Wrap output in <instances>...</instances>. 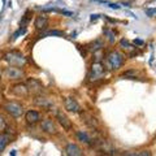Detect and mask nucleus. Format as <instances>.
<instances>
[{
	"mask_svg": "<svg viewBox=\"0 0 156 156\" xmlns=\"http://www.w3.org/2000/svg\"><path fill=\"white\" fill-rule=\"evenodd\" d=\"M124 55H121L119 51H111L105 56V68L109 70H119L124 65Z\"/></svg>",
	"mask_w": 156,
	"mask_h": 156,
	"instance_id": "obj_1",
	"label": "nucleus"
},
{
	"mask_svg": "<svg viewBox=\"0 0 156 156\" xmlns=\"http://www.w3.org/2000/svg\"><path fill=\"white\" fill-rule=\"evenodd\" d=\"M104 74H105V65L101 64V61H94L91 64L87 78H89L90 82H95V81L101 80L104 77Z\"/></svg>",
	"mask_w": 156,
	"mask_h": 156,
	"instance_id": "obj_2",
	"label": "nucleus"
},
{
	"mask_svg": "<svg viewBox=\"0 0 156 156\" xmlns=\"http://www.w3.org/2000/svg\"><path fill=\"white\" fill-rule=\"evenodd\" d=\"M4 58H5V61L8 62L9 65H12V66L21 68V66H23L26 64V57L23 56L21 52H18V51L7 52L5 55H4Z\"/></svg>",
	"mask_w": 156,
	"mask_h": 156,
	"instance_id": "obj_3",
	"label": "nucleus"
},
{
	"mask_svg": "<svg viewBox=\"0 0 156 156\" xmlns=\"http://www.w3.org/2000/svg\"><path fill=\"white\" fill-rule=\"evenodd\" d=\"M3 109L12 117H21L23 113V107L20 103H16V101H7L3 105Z\"/></svg>",
	"mask_w": 156,
	"mask_h": 156,
	"instance_id": "obj_4",
	"label": "nucleus"
},
{
	"mask_svg": "<svg viewBox=\"0 0 156 156\" xmlns=\"http://www.w3.org/2000/svg\"><path fill=\"white\" fill-rule=\"evenodd\" d=\"M4 76L5 78H8L9 81H20L25 77V73L23 70H21L18 66H8L4 69Z\"/></svg>",
	"mask_w": 156,
	"mask_h": 156,
	"instance_id": "obj_5",
	"label": "nucleus"
},
{
	"mask_svg": "<svg viewBox=\"0 0 156 156\" xmlns=\"http://www.w3.org/2000/svg\"><path fill=\"white\" fill-rule=\"evenodd\" d=\"M26 86L29 89V92H31L34 95H41L43 90H44V86L39 80H35V78H30V80H27L26 82Z\"/></svg>",
	"mask_w": 156,
	"mask_h": 156,
	"instance_id": "obj_6",
	"label": "nucleus"
},
{
	"mask_svg": "<svg viewBox=\"0 0 156 156\" xmlns=\"http://www.w3.org/2000/svg\"><path fill=\"white\" fill-rule=\"evenodd\" d=\"M41 129L44 131V133H47V134H51V135L57 134L56 124L53 122V120H51V119L43 120V121H42V124H41Z\"/></svg>",
	"mask_w": 156,
	"mask_h": 156,
	"instance_id": "obj_7",
	"label": "nucleus"
},
{
	"mask_svg": "<svg viewBox=\"0 0 156 156\" xmlns=\"http://www.w3.org/2000/svg\"><path fill=\"white\" fill-rule=\"evenodd\" d=\"M64 107L68 112H73V113H80L82 111L81 109V105L77 103L76 99H73V98H65L64 100Z\"/></svg>",
	"mask_w": 156,
	"mask_h": 156,
	"instance_id": "obj_8",
	"label": "nucleus"
},
{
	"mask_svg": "<svg viewBox=\"0 0 156 156\" xmlns=\"http://www.w3.org/2000/svg\"><path fill=\"white\" fill-rule=\"evenodd\" d=\"M56 119L58 121V124H60L62 126V129H65V130H70L72 129V122H70V120L68 119V117L62 113V112H56Z\"/></svg>",
	"mask_w": 156,
	"mask_h": 156,
	"instance_id": "obj_9",
	"label": "nucleus"
},
{
	"mask_svg": "<svg viewBox=\"0 0 156 156\" xmlns=\"http://www.w3.org/2000/svg\"><path fill=\"white\" fill-rule=\"evenodd\" d=\"M65 154L69 155V156H81V155H83L82 150L78 147L77 144H74V143L66 144V147H65Z\"/></svg>",
	"mask_w": 156,
	"mask_h": 156,
	"instance_id": "obj_10",
	"label": "nucleus"
},
{
	"mask_svg": "<svg viewBox=\"0 0 156 156\" xmlns=\"http://www.w3.org/2000/svg\"><path fill=\"white\" fill-rule=\"evenodd\" d=\"M12 92L14 95H17V96H21V98H25L29 95V89H27V86L26 85H23V83H20V85H16L12 89Z\"/></svg>",
	"mask_w": 156,
	"mask_h": 156,
	"instance_id": "obj_11",
	"label": "nucleus"
},
{
	"mask_svg": "<svg viewBox=\"0 0 156 156\" xmlns=\"http://www.w3.org/2000/svg\"><path fill=\"white\" fill-rule=\"evenodd\" d=\"M34 104L42 107V108H46V109L52 108V105H53L52 101L50 99H47V98H44V96H37L35 99H34Z\"/></svg>",
	"mask_w": 156,
	"mask_h": 156,
	"instance_id": "obj_12",
	"label": "nucleus"
},
{
	"mask_svg": "<svg viewBox=\"0 0 156 156\" xmlns=\"http://www.w3.org/2000/svg\"><path fill=\"white\" fill-rule=\"evenodd\" d=\"M26 121L29 124H37V122H39L41 121V113L39 112H37V111H27L26 112Z\"/></svg>",
	"mask_w": 156,
	"mask_h": 156,
	"instance_id": "obj_13",
	"label": "nucleus"
},
{
	"mask_svg": "<svg viewBox=\"0 0 156 156\" xmlns=\"http://www.w3.org/2000/svg\"><path fill=\"white\" fill-rule=\"evenodd\" d=\"M34 25H35V27L38 30H44V29L48 26V17L47 16H38L35 18Z\"/></svg>",
	"mask_w": 156,
	"mask_h": 156,
	"instance_id": "obj_14",
	"label": "nucleus"
},
{
	"mask_svg": "<svg viewBox=\"0 0 156 156\" xmlns=\"http://www.w3.org/2000/svg\"><path fill=\"white\" fill-rule=\"evenodd\" d=\"M77 138L81 140V142H83V143H86V144H91L92 146V143H94V140L91 139V136L86 133V131H83V130H80V131H77Z\"/></svg>",
	"mask_w": 156,
	"mask_h": 156,
	"instance_id": "obj_15",
	"label": "nucleus"
},
{
	"mask_svg": "<svg viewBox=\"0 0 156 156\" xmlns=\"http://www.w3.org/2000/svg\"><path fill=\"white\" fill-rule=\"evenodd\" d=\"M9 142H11V136H9V134L0 133V154L5 150V147L8 146Z\"/></svg>",
	"mask_w": 156,
	"mask_h": 156,
	"instance_id": "obj_16",
	"label": "nucleus"
},
{
	"mask_svg": "<svg viewBox=\"0 0 156 156\" xmlns=\"http://www.w3.org/2000/svg\"><path fill=\"white\" fill-rule=\"evenodd\" d=\"M82 119L85 120V122L90 126V128H94L96 129L98 128V125H99V122H98V120L95 119V117H92L90 115H82Z\"/></svg>",
	"mask_w": 156,
	"mask_h": 156,
	"instance_id": "obj_17",
	"label": "nucleus"
},
{
	"mask_svg": "<svg viewBox=\"0 0 156 156\" xmlns=\"http://www.w3.org/2000/svg\"><path fill=\"white\" fill-rule=\"evenodd\" d=\"M103 33H104V35L107 37V39L109 41V43H115V41H116V33H115V30H111V29L105 27L103 30Z\"/></svg>",
	"mask_w": 156,
	"mask_h": 156,
	"instance_id": "obj_18",
	"label": "nucleus"
},
{
	"mask_svg": "<svg viewBox=\"0 0 156 156\" xmlns=\"http://www.w3.org/2000/svg\"><path fill=\"white\" fill-rule=\"evenodd\" d=\"M90 51H92V52H95V51H98V50H101L103 48V42H101V39H96L95 42H92L91 44H90V47H87Z\"/></svg>",
	"mask_w": 156,
	"mask_h": 156,
	"instance_id": "obj_19",
	"label": "nucleus"
},
{
	"mask_svg": "<svg viewBox=\"0 0 156 156\" xmlns=\"http://www.w3.org/2000/svg\"><path fill=\"white\" fill-rule=\"evenodd\" d=\"M120 46H121L122 50H126V51H129V52H133L135 50V47L131 46L130 43L126 41V39H121V41H120Z\"/></svg>",
	"mask_w": 156,
	"mask_h": 156,
	"instance_id": "obj_20",
	"label": "nucleus"
},
{
	"mask_svg": "<svg viewBox=\"0 0 156 156\" xmlns=\"http://www.w3.org/2000/svg\"><path fill=\"white\" fill-rule=\"evenodd\" d=\"M64 35H65V33L61 30H51L46 33V37H64Z\"/></svg>",
	"mask_w": 156,
	"mask_h": 156,
	"instance_id": "obj_21",
	"label": "nucleus"
},
{
	"mask_svg": "<svg viewBox=\"0 0 156 156\" xmlns=\"http://www.w3.org/2000/svg\"><path fill=\"white\" fill-rule=\"evenodd\" d=\"M30 14H31L30 11H27L25 14H23V17H22V20H21V22H20V26H23V27H25V23H27V22H29V20H30Z\"/></svg>",
	"mask_w": 156,
	"mask_h": 156,
	"instance_id": "obj_22",
	"label": "nucleus"
},
{
	"mask_svg": "<svg viewBox=\"0 0 156 156\" xmlns=\"http://www.w3.org/2000/svg\"><path fill=\"white\" fill-rule=\"evenodd\" d=\"M7 129V121L4 120L3 116H0V133H4Z\"/></svg>",
	"mask_w": 156,
	"mask_h": 156,
	"instance_id": "obj_23",
	"label": "nucleus"
},
{
	"mask_svg": "<svg viewBox=\"0 0 156 156\" xmlns=\"http://www.w3.org/2000/svg\"><path fill=\"white\" fill-rule=\"evenodd\" d=\"M25 33H26V29L23 27V26H21V27H20L16 33L13 34V41H14V39H17L20 35H22V34H25Z\"/></svg>",
	"mask_w": 156,
	"mask_h": 156,
	"instance_id": "obj_24",
	"label": "nucleus"
},
{
	"mask_svg": "<svg viewBox=\"0 0 156 156\" xmlns=\"http://www.w3.org/2000/svg\"><path fill=\"white\" fill-rule=\"evenodd\" d=\"M144 12H146V16H148V17L156 16V8H147V9H144Z\"/></svg>",
	"mask_w": 156,
	"mask_h": 156,
	"instance_id": "obj_25",
	"label": "nucleus"
},
{
	"mask_svg": "<svg viewBox=\"0 0 156 156\" xmlns=\"http://www.w3.org/2000/svg\"><path fill=\"white\" fill-rule=\"evenodd\" d=\"M60 13L64 14V16H66V17H73V13L69 12V11H60Z\"/></svg>",
	"mask_w": 156,
	"mask_h": 156,
	"instance_id": "obj_26",
	"label": "nucleus"
},
{
	"mask_svg": "<svg viewBox=\"0 0 156 156\" xmlns=\"http://www.w3.org/2000/svg\"><path fill=\"white\" fill-rule=\"evenodd\" d=\"M108 4H109V8H112V9H120L119 4H115V3H108Z\"/></svg>",
	"mask_w": 156,
	"mask_h": 156,
	"instance_id": "obj_27",
	"label": "nucleus"
},
{
	"mask_svg": "<svg viewBox=\"0 0 156 156\" xmlns=\"http://www.w3.org/2000/svg\"><path fill=\"white\" fill-rule=\"evenodd\" d=\"M99 17H100V14H91L90 20H91V21H96V20L99 18Z\"/></svg>",
	"mask_w": 156,
	"mask_h": 156,
	"instance_id": "obj_28",
	"label": "nucleus"
},
{
	"mask_svg": "<svg viewBox=\"0 0 156 156\" xmlns=\"http://www.w3.org/2000/svg\"><path fill=\"white\" fill-rule=\"evenodd\" d=\"M134 44L142 46V44H143V41H140V39H135V41H134Z\"/></svg>",
	"mask_w": 156,
	"mask_h": 156,
	"instance_id": "obj_29",
	"label": "nucleus"
},
{
	"mask_svg": "<svg viewBox=\"0 0 156 156\" xmlns=\"http://www.w3.org/2000/svg\"><path fill=\"white\" fill-rule=\"evenodd\" d=\"M16 154H17V152H16V150H13V151H12V152H11V155H12V156H14V155H16Z\"/></svg>",
	"mask_w": 156,
	"mask_h": 156,
	"instance_id": "obj_30",
	"label": "nucleus"
}]
</instances>
